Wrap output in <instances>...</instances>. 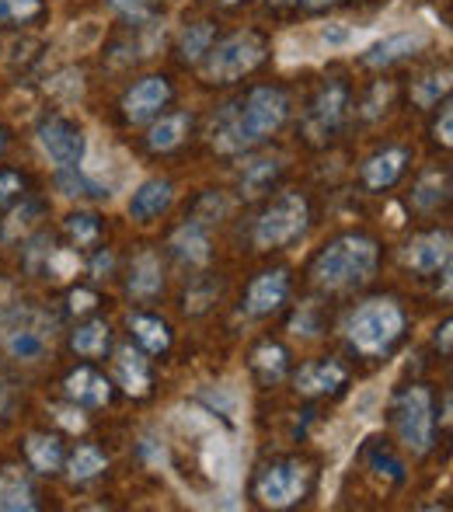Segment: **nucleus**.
<instances>
[{"mask_svg": "<svg viewBox=\"0 0 453 512\" xmlns=\"http://www.w3.org/2000/svg\"><path fill=\"white\" fill-rule=\"evenodd\" d=\"M290 115V102L279 88H255L244 105L224 108V115L213 126V143L220 150H244L251 143L276 133Z\"/></svg>", "mask_w": 453, "mask_h": 512, "instance_id": "nucleus-1", "label": "nucleus"}, {"mask_svg": "<svg viewBox=\"0 0 453 512\" xmlns=\"http://www.w3.org/2000/svg\"><path fill=\"white\" fill-rule=\"evenodd\" d=\"M377 258V244L370 237H339L314 262V279L321 286H335V290L359 286L377 272Z\"/></svg>", "mask_w": 453, "mask_h": 512, "instance_id": "nucleus-2", "label": "nucleus"}, {"mask_svg": "<svg viewBox=\"0 0 453 512\" xmlns=\"http://www.w3.org/2000/svg\"><path fill=\"white\" fill-rule=\"evenodd\" d=\"M53 342V317L35 307L14 304L0 310V345L14 359H39Z\"/></svg>", "mask_w": 453, "mask_h": 512, "instance_id": "nucleus-3", "label": "nucleus"}, {"mask_svg": "<svg viewBox=\"0 0 453 512\" xmlns=\"http://www.w3.org/2000/svg\"><path fill=\"white\" fill-rule=\"evenodd\" d=\"M401 328H405V317H401L398 304H391V300H366V304L352 314L349 338L359 352L377 356V352H384L387 345L401 335Z\"/></svg>", "mask_w": 453, "mask_h": 512, "instance_id": "nucleus-4", "label": "nucleus"}, {"mask_svg": "<svg viewBox=\"0 0 453 512\" xmlns=\"http://www.w3.org/2000/svg\"><path fill=\"white\" fill-rule=\"evenodd\" d=\"M307 227V203L297 192H283L255 223V244L258 248H279L304 234Z\"/></svg>", "mask_w": 453, "mask_h": 512, "instance_id": "nucleus-5", "label": "nucleus"}, {"mask_svg": "<svg viewBox=\"0 0 453 512\" xmlns=\"http://www.w3.org/2000/svg\"><path fill=\"white\" fill-rule=\"evenodd\" d=\"M398 436L408 450L426 453L433 446V398L426 387H412L398 401Z\"/></svg>", "mask_w": 453, "mask_h": 512, "instance_id": "nucleus-6", "label": "nucleus"}, {"mask_svg": "<svg viewBox=\"0 0 453 512\" xmlns=\"http://www.w3.org/2000/svg\"><path fill=\"white\" fill-rule=\"evenodd\" d=\"M265 46L258 35H234V39L220 42L217 53L210 60V77L213 81H237V77L251 74L262 63Z\"/></svg>", "mask_w": 453, "mask_h": 512, "instance_id": "nucleus-7", "label": "nucleus"}, {"mask_svg": "<svg viewBox=\"0 0 453 512\" xmlns=\"http://www.w3.org/2000/svg\"><path fill=\"white\" fill-rule=\"evenodd\" d=\"M39 147L60 168H77L84 157V133L70 119H46L39 126Z\"/></svg>", "mask_w": 453, "mask_h": 512, "instance_id": "nucleus-8", "label": "nucleus"}, {"mask_svg": "<svg viewBox=\"0 0 453 512\" xmlns=\"http://www.w3.org/2000/svg\"><path fill=\"white\" fill-rule=\"evenodd\" d=\"M307 492V471L300 464H276L258 481V499L272 509H286L300 502Z\"/></svg>", "mask_w": 453, "mask_h": 512, "instance_id": "nucleus-9", "label": "nucleus"}, {"mask_svg": "<svg viewBox=\"0 0 453 512\" xmlns=\"http://www.w3.org/2000/svg\"><path fill=\"white\" fill-rule=\"evenodd\" d=\"M345 112H349V91H345V84H328L318 95V102H314L311 115H307V133H311L314 140L335 133V129L342 126Z\"/></svg>", "mask_w": 453, "mask_h": 512, "instance_id": "nucleus-10", "label": "nucleus"}, {"mask_svg": "<svg viewBox=\"0 0 453 512\" xmlns=\"http://www.w3.org/2000/svg\"><path fill=\"white\" fill-rule=\"evenodd\" d=\"M405 262L412 265L415 272H440V269H447L450 265V234H422V237H415L412 244H408V251H405Z\"/></svg>", "mask_w": 453, "mask_h": 512, "instance_id": "nucleus-11", "label": "nucleus"}, {"mask_svg": "<svg viewBox=\"0 0 453 512\" xmlns=\"http://www.w3.org/2000/svg\"><path fill=\"white\" fill-rule=\"evenodd\" d=\"M286 290H290V283H286V272H262V276L251 283L248 290V314L262 317V314H272V310L283 307L286 300Z\"/></svg>", "mask_w": 453, "mask_h": 512, "instance_id": "nucleus-12", "label": "nucleus"}, {"mask_svg": "<svg viewBox=\"0 0 453 512\" xmlns=\"http://www.w3.org/2000/svg\"><path fill=\"white\" fill-rule=\"evenodd\" d=\"M164 102H168V81H164V77H143L126 95V115L133 122H143L154 112H161Z\"/></svg>", "mask_w": 453, "mask_h": 512, "instance_id": "nucleus-13", "label": "nucleus"}, {"mask_svg": "<svg viewBox=\"0 0 453 512\" xmlns=\"http://www.w3.org/2000/svg\"><path fill=\"white\" fill-rule=\"evenodd\" d=\"M171 199H175V192H171V182H161V178H154V182H143L140 189L133 192V199H129V213H133V220H154V216H161L164 209L171 206Z\"/></svg>", "mask_w": 453, "mask_h": 512, "instance_id": "nucleus-14", "label": "nucleus"}, {"mask_svg": "<svg viewBox=\"0 0 453 512\" xmlns=\"http://www.w3.org/2000/svg\"><path fill=\"white\" fill-rule=\"evenodd\" d=\"M422 46H426V32H398V35H391V39L377 42V46L366 53V63L387 67V63L405 60V56H412L415 49H422Z\"/></svg>", "mask_w": 453, "mask_h": 512, "instance_id": "nucleus-15", "label": "nucleus"}, {"mask_svg": "<svg viewBox=\"0 0 453 512\" xmlns=\"http://www.w3.org/2000/svg\"><path fill=\"white\" fill-rule=\"evenodd\" d=\"M35 509V492L28 478L18 467H4L0 471V512H21Z\"/></svg>", "mask_w": 453, "mask_h": 512, "instance_id": "nucleus-16", "label": "nucleus"}, {"mask_svg": "<svg viewBox=\"0 0 453 512\" xmlns=\"http://www.w3.org/2000/svg\"><path fill=\"white\" fill-rule=\"evenodd\" d=\"M342 380H345V370L339 363H307V366H300V373H297V391L300 394H328V391H335V387H342Z\"/></svg>", "mask_w": 453, "mask_h": 512, "instance_id": "nucleus-17", "label": "nucleus"}, {"mask_svg": "<svg viewBox=\"0 0 453 512\" xmlns=\"http://www.w3.org/2000/svg\"><path fill=\"white\" fill-rule=\"evenodd\" d=\"M405 150H384V154L370 157V161L363 164V182L370 185V189H387V185L398 182V175L405 171Z\"/></svg>", "mask_w": 453, "mask_h": 512, "instance_id": "nucleus-18", "label": "nucleus"}, {"mask_svg": "<svg viewBox=\"0 0 453 512\" xmlns=\"http://www.w3.org/2000/svg\"><path fill=\"white\" fill-rule=\"evenodd\" d=\"M67 394L74 401H81V405H105L109 401V384H105L102 373L81 366V370H74L67 377Z\"/></svg>", "mask_w": 453, "mask_h": 512, "instance_id": "nucleus-19", "label": "nucleus"}, {"mask_svg": "<svg viewBox=\"0 0 453 512\" xmlns=\"http://www.w3.org/2000/svg\"><path fill=\"white\" fill-rule=\"evenodd\" d=\"M171 248H175V255L189 265L210 262V237H206V230L199 227V223H185V227L171 237Z\"/></svg>", "mask_w": 453, "mask_h": 512, "instance_id": "nucleus-20", "label": "nucleus"}, {"mask_svg": "<svg viewBox=\"0 0 453 512\" xmlns=\"http://www.w3.org/2000/svg\"><path fill=\"white\" fill-rule=\"evenodd\" d=\"M115 370H119V380L129 394H147L150 387V370H147V359L133 349H122L119 359H115Z\"/></svg>", "mask_w": 453, "mask_h": 512, "instance_id": "nucleus-21", "label": "nucleus"}, {"mask_svg": "<svg viewBox=\"0 0 453 512\" xmlns=\"http://www.w3.org/2000/svg\"><path fill=\"white\" fill-rule=\"evenodd\" d=\"M161 290V262L154 255H140L129 269V293L133 297H154Z\"/></svg>", "mask_w": 453, "mask_h": 512, "instance_id": "nucleus-22", "label": "nucleus"}, {"mask_svg": "<svg viewBox=\"0 0 453 512\" xmlns=\"http://www.w3.org/2000/svg\"><path fill=\"white\" fill-rule=\"evenodd\" d=\"M363 42V32L352 28L349 21H325L318 25V46L328 53H342V49H356Z\"/></svg>", "mask_w": 453, "mask_h": 512, "instance_id": "nucleus-23", "label": "nucleus"}, {"mask_svg": "<svg viewBox=\"0 0 453 512\" xmlns=\"http://www.w3.org/2000/svg\"><path fill=\"white\" fill-rule=\"evenodd\" d=\"M185 133H189V115L178 112V115H168V119L157 122V126L150 129L147 143H150V150H171L185 140Z\"/></svg>", "mask_w": 453, "mask_h": 512, "instance_id": "nucleus-24", "label": "nucleus"}, {"mask_svg": "<svg viewBox=\"0 0 453 512\" xmlns=\"http://www.w3.org/2000/svg\"><path fill=\"white\" fill-rule=\"evenodd\" d=\"M25 450H28L32 467H35V471H42V474H53L56 467L63 464V450H60V443H56L53 436H28Z\"/></svg>", "mask_w": 453, "mask_h": 512, "instance_id": "nucleus-25", "label": "nucleus"}, {"mask_svg": "<svg viewBox=\"0 0 453 512\" xmlns=\"http://www.w3.org/2000/svg\"><path fill=\"white\" fill-rule=\"evenodd\" d=\"M129 328H133V335L140 338V342L147 345L150 352H164V349H168V342H171L168 324L157 321V317L136 314V317H129Z\"/></svg>", "mask_w": 453, "mask_h": 512, "instance_id": "nucleus-26", "label": "nucleus"}, {"mask_svg": "<svg viewBox=\"0 0 453 512\" xmlns=\"http://www.w3.org/2000/svg\"><path fill=\"white\" fill-rule=\"evenodd\" d=\"M74 349L81 352V356H102V352L109 349V324L91 321V324H84V328H77Z\"/></svg>", "mask_w": 453, "mask_h": 512, "instance_id": "nucleus-27", "label": "nucleus"}, {"mask_svg": "<svg viewBox=\"0 0 453 512\" xmlns=\"http://www.w3.org/2000/svg\"><path fill=\"white\" fill-rule=\"evenodd\" d=\"M102 471H105V457L95 446H81V450L74 453V460H70V478L74 481H88Z\"/></svg>", "mask_w": 453, "mask_h": 512, "instance_id": "nucleus-28", "label": "nucleus"}, {"mask_svg": "<svg viewBox=\"0 0 453 512\" xmlns=\"http://www.w3.org/2000/svg\"><path fill=\"white\" fill-rule=\"evenodd\" d=\"M276 171H279V161H269V157H265V161H255V164H251V168L241 175L244 196H258V192H262L265 185H269L272 178H276Z\"/></svg>", "mask_w": 453, "mask_h": 512, "instance_id": "nucleus-29", "label": "nucleus"}, {"mask_svg": "<svg viewBox=\"0 0 453 512\" xmlns=\"http://www.w3.org/2000/svg\"><path fill=\"white\" fill-rule=\"evenodd\" d=\"M60 189H63V196H95V199L109 196V185L98 182V178H91V175H63Z\"/></svg>", "mask_w": 453, "mask_h": 512, "instance_id": "nucleus-30", "label": "nucleus"}, {"mask_svg": "<svg viewBox=\"0 0 453 512\" xmlns=\"http://www.w3.org/2000/svg\"><path fill=\"white\" fill-rule=\"evenodd\" d=\"M443 199H447V175H426L419 182V192H415V203H419L422 209H433L440 206Z\"/></svg>", "mask_w": 453, "mask_h": 512, "instance_id": "nucleus-31", "label": "nucleus"}, {"mask_svg": "<svg viewBox=\"0 0 453 512\" xmlns=\"http://www.w3.org/2000/svg\"><path fill=\"white\" fill-rule=\"evenodd\" d=\"M210 42H213V28L206 25H189V32L182 35V56L185 60H199V56L210 49Z\"/></svg>", "mask_w": 453, "mask_h": 512, "instance_id": "nucleus-32", "label": "nucleus"}, {"mask_svg": "<svg viewBox=\"0 0 453 512\" xmlns=\"http://www.w3.org/2000/svg\"><path fill=\"white\" fill-rule=\"evenodd\" d=\"M255 366L265 373V377L279 380V377H283V370H286V352L279 349V345H262V349L255 352Z\"/></svg>", "mask_w": 453, "mask_h": 512, "instance_id": "nucleus-33", "label": "nucleus"}, {"mask_svg": "<svg viewBox=\"0 0 453 512\" xmlns=\"http://www.w3.org/2000/svg\"><path fill=\"white\" fill-rule=\"evenodd\" d=\"M67 230L77 244H91L98 237V230H102V223H98L95 213H74L67 220Z\"/></svg>", "mask_w": 453, "mask_h": 512, "instance_id": "nucleus-34", "label": "nucleus"}, {"mask_svg": "<svg viewBox=\"0 0 453 512\" xmlns=\"http://www.w3.org/2000/svg\"><path fill=\"white\" fill-rule=\"evenodd\" d=\"M450 91V74L443 70V74H429L426 81L415 88V102L419 105H433V102H440V95H447Z\"/></svg>", "mask_w": 453, "mask_h": 512, "instance_id": "nucleus-35", "label": "nucleus"}, {"mask_svg": "<svg viewBox=\"0 0 453 512\" xmlns=\"http://www.w3.org/2000/svg\"><path fill=\"white\" fill-rule=\"evenodd\" d=\"M39 0H0V21H25L39 14Z\"/></svg>", "mask_w": 453, "mask_h": 512, "instance_id": "nucleus-36", "label": "nucleus"}, {"mask_svg": "<svg viewBox=\"0 0 453 512\" xmlns=\"http://www.w3.org/2000/svg\"><path fill=\"white\" fill-rule=\"evenodd\" d=\"M370 467H373V471H377V474H387V478H391V481H401V478H405V467H401L398 460L391 457V453L373 450V453H370Z\"/></svg>", "mask_w": 453, "mask_h": 512, "instance_id": "nucleus-37", "label": "nucleus"}, {"mask_svg": "<svg viewBox=\"0 0 453 512\" xmlns=\"http://www.w3.org/2000/svg\"><path fill=\"white\" fill-rule=\"evenodd\" d=\"M290 328H293V335H307V338H314L321 331V321H318V314H314V307H304L297 317L290 321Z\"/></svg>", "mask_w": 453, "mask_h": 512, "instance_id": "nucleus-38", "label": "nucleus"}, {"mask_svg": "<svg viewBox=\"0 0 453 512\" xmlns=\"http://www.w3.org/2000/svg\"><path fill=\"white\" fill-rule=\"evenodd\" d=\"M109 4L115 7V11L129 14V18H143L147 7H150V0H109Z\"/></svg>", "mask_w": 453, "mask_h": 512, "instance_id": "nucleus-39", "label": "nucleus"}, {"mask_svg": "<svg viewBox=\"0 0 453 512\" xmlns=\"http://www.w3.org/2000/svg\"><path fill=\"white\" fill-rule=\"evenodd\" d=\"M98 300H95V293L91 290H74L70 293V310H91Z\"/></svg>", "mask_w": 453, "mask_h": 512, "instance_id": "nucleus-40", "label": "nucleus"}, {"mask_svg": "<svg viewBox=\"0 0 453 512\" xmlns=\"http://www.w3.org/2000/svg\"><path fill=\"white\" fill-rule=\"evenodd\" d=\"M14 192H21V178L18 175H0V203H7Z\"/></svg>", "mask_w": 453, "mask_h": 512, "instance_id": "nucleus-41", "label": "nucleus"}, {"mask_svg": "<svg viewBox=\"0 0 453 512\" xmlns=\"http://www.w3.org/2000/svg\"><path fill=\"white\" fill-rule=\"evenodd\" d=\"M436 136H440V140L447 143V147L453 143V112H450V108H447V112H443V122H440V126H436Z\"/></svg>", "mask_w": 453, "mask_h": 512, "instance_id": "nucleus-42", "label": "nucleus"}, {"mask_svg": "<svg viewBox=\"0 0 453 512\" xmlns=\"http://www.w3.org/2000/svg\"><path fill=\"white\" fill-rule=\"evenodd\" d=\"M60 422L67 425V429H84V418H81V411H70V408H63V411H60Z\"/></svg>", "mask_w": 453, "mask_h": 512, "instance_id": "nucleus-43", "label": "nucleus"}, {"mask_svg": "<svg viewBox=\"0 0 453 512\" xmlns=\"http://www.w3.org/2000/svg\"><path fill=\"white\" fill-rule=\"evenodd\" d=\"M109 269H112V258H109V255H98V258H95V276H98V279H105V272H109Z\"/></svg>", "mask_w": 453, "mask_h": 512, "instance_id": "nucleus-44", "label": "nucleus"}, {"mask_svg": "<svg viewBox=\"0 0 453 512\" xmlns=\"http://www.w3.org/2000/svg\"><path fill=\"white\" fill-rule=\"evenodd\" d=\"M440 342H443V352H450V321L443 324V331H440Z\"/></svg>", "mask_w": 453, "mask_h": 512, "instance_id": "nucleus-45", "label": "nucleus"}, {"mask_svg": "<svg viewBox=\"0 0 453 512\" xmlns=\"http://www.w3.org/2000/svg\"><path fill=\"white\" fill-rule=\"evenodd\" d=\"M307 7H325V4H332V0H304Z\"/></svg>", "mask_w": 453, "mask_h": 512, "instance_id": "nucleus-46", "label": "nucleus"}, {"mask_svg": "<svg viewBox=\"0 0 453 512\" xmlns=\"http://www.w3.org/2000/svg\"><path fill=\"white\" fill-rule=\"evenodd\" d=\"M4 405H7V391H4V384H0V411H4Z\"/></svg>", "mask_w": 453, "mask_h": 512, "instance_id": "nucleus-47", "label": "nucleus"}, {"mask_svg": "<svg viewBox=\"0 0 453 512\" xmlns=\"http://www.w3.org/2000/svg\"><path fill=\"white\" fill-rule=\"evenodd\" d=\"M269 4H290V0H269Z\"/></svg>", "mask_w": 453, "mask_h": 512, "instance_id": "nucleus-48", "label": "nucleus"}, {"mask_svg": "<svg viewBox=\"0 0 453 512\" xmlns=\"http://www.w3.org/2000/svg\"><path fill=\"white\" fill-rule=\"evenodd\" d=\"M0 150H4V133H0Z\"/></svg>", "mask_w": 453, "mask_h": 512, "instance_id": "nucleus-49", "label": "nucleus"}, {"mask_svg": "<svg viewBox=\"0 0 453 512\" xmlns=\"http://www.w3.org/2000/svg\"><path fill=\"white\" fill-rule=\"evenodd\" d=\"M220 4H237V0H220Z\"/></svg>", "mask_w": 453, "mask_h": 512, "instance_id": "nucleus-50", "label": "nucleus"}]
</instances>
